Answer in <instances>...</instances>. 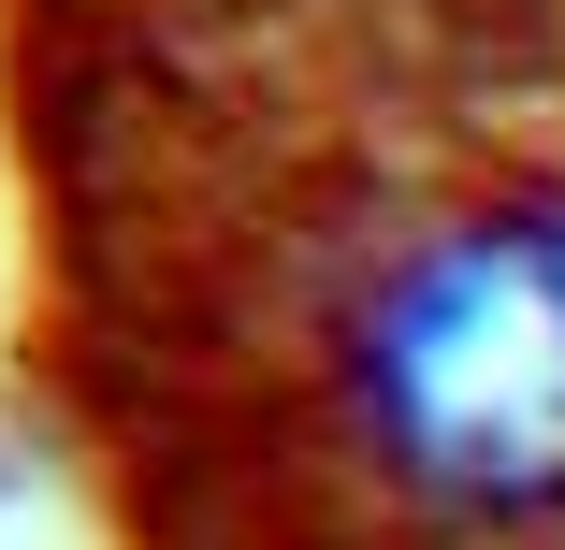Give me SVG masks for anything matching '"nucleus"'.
Wrapping results in <instances>:
<instances>
[{
    "label": "nucleus",
    "instance_id": "obj_1",
    "mask_svg": "<svg viewBox=\"0 0 565 550\" xmlns=\"http://www.w3.org/2000/svg\"><path fill=\"white\" fill-rule=\"evenodd\" d=\"M349 420L420 507H565V203H479L363 290Z\"/></svg>",
    "mask_w": 565,
    "mask_h": 550
}]
</instances>
